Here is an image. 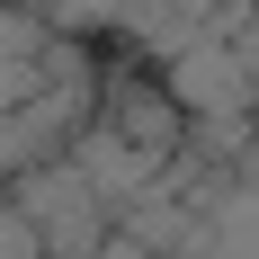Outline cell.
<instances>
[{"label":"cell","instance_id":"obj_1","mask_svg":"<svg viewBox=\"0 0 259 259\" xmlns=\"http://www.w3.org/2000/svg\"><path fill=\"white\" fill-rule=\"evenodd\" d=\"M0 259H54L45 224H36V206H27L18 188H0Z\"/></svg>","mask_w":259,"mask_h":259}]
</instances>
